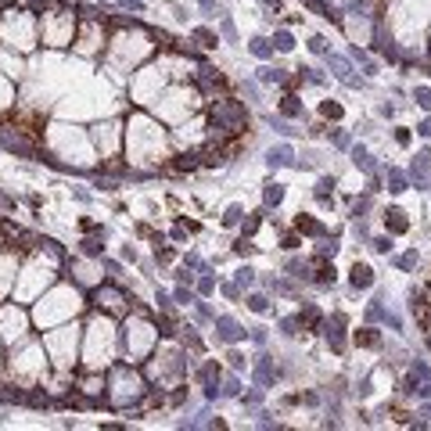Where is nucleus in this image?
Segmentation results:
<instances>
[{
    "mask_svg": "<svg viewBox=\"0 0 431 431\" xmlns=\"http://www.w3.org/2000/svg\"><path fill=\"white\" fill-rule=\"evenodd\" d=\"M212 123L223 130V133H238L245 123H248V111L241 101H233V97H219L212 104Z\"/></svg>",
    "mask_w": 431,
    "mask_h": 431,
    "instance_id": "1",
    "label": "nucleus"
},
{
    "mask_svg": "<svg viewBox=\"0 0 431 431\" xmlns=\"http://www.w3.org/2000/svg\"><path fill=\"white\" fill-rule=\"evenodd\" d=\"M0 147H4V151H11V154H22V159L36 154L32 140H25L22 133H11V126H0Z\"/></svg>",
    "mask_w": 431,
    "mask_h": 431,
    "instance_id": "2",
    "label": "nucleus"
},
{
    "mask_svg": "<svg viewBox=\"0 0 431 431\" xmlns=\"http://www.w3.org/2000/svg\"><path fill=\"white\" fill-rule=\"evenodd\" d=\"M324 334H327V341H331L334 352H345V317H341V312H334V317L324 324Z\"/></svg>",
    "mask_w": 431,
    "mask_h": 431,
    "instance_id": "3",
    "label": "nucleus"
},
{
    "mask_svg": "<svg viewBox=\"0 0 431 431\" xmlns=\"http://www.w3.org/2000/svg\"><path fill=\"white\" fill-rule=\"evenodd\" d=\"M212 324H216V338L219 341H241L245 338V327L233 320V317H216Z\"/></svg>",
    "mask_w": 431,
    "mask_h": 431,
    "instance_id": "4",
    "label": "nucleus"
},
{
    "mask_svg": "<svg viewBox=\"0 0 431 431\" xmlns=\"http://www.w3.org/2000/svg\"><path fill=\"white\" fill-rule=\"evenodd\" d=\"M348 281H352L356 291H367V288H374V269L367 262H356V266L348 269Z\"/></svg>",
    "mask_w": 431,
    "mask_h": 431,
    "instance_id": "5",
    "label": "nucleus"
},
{
    "mask_svg": "<svg viewBox=\"0 0 431 431\" xmlns=\"http://www.w3.org/2000/svg\"><path fill=\"white\" fill-rule=\"evenodd\" d=\"M327 65H331V72L338 75L341 83H348V87H360V80L352 75V65H348L345 58H338V54H327Z\"/></svg>",
    "mask_w": 431,
    "mask_h": 431,
    "instance_id": "6",
    "label": "nucleus"
},
{
    "mask_svg": "<svg viewBox=\"0 0 431 431\" xmlns=\"http://www.w3.org/2000/svg\"><path fill=\"white\" fill-rule=\"evenodd\" d=\"M291 159H295V151H291L288 144H277V147H269V151H266V166H269V169H281V166H295Z\"/></svg>",
    "mask_w": 431,
    "mask_h": 431,
    "instance_id": "7",
    "label": "nucleus"
},
{
    "mask_svg": "<svg viewBox=\"0 0 431 431\" xmlns=\"http://www.w3.org/2000/svg\"><path fill=\"white\" fill-rule=\"evenodd\" d=\"M255 381H259L262 388H269L273 381H277V367H273L269 356H255Z\"/></svg>",
    "mask_w": 431,
    "mask_h": 431,
    "instance_id": "8",
    "label": "nucleus"
},
{
    "mask_svg": "<svg viewBox=\"0 0 431 431\" xmlns=\"http://www.w3.org/2000/svg\"><path fill=\"white\" fill-rule=\"evenodd\" d=\"M281 202H284V183L269 180V183L262 187V205H266V209H277Z\"/></svg>",
    "mask_w": 431,
    "mask_h": 431,
    "instance_id": "9",
    "label": "nucleus"
},
{
    "mask_svg": "<svg viewBox=\"0 0 431 431\" xmlns=\"http://www.w3.org/2000/svg\"><path fill=\"white\" fill-rule=\"evenodd\" d=\"M384 226H388L391 233H406V230H410V219H406L403 209H388V212H384Z\"/></svg>",
    "mask_w": 431,
    "mask_h": 431,
    "instance_id": "10",
    "label": "nucleus"
},
{
    "mask_svg": "<svg viewBox=\"0 0 431 431\" xmlns=\"http://www.w3.org/2000/svg\"><path fill=\"white\" fill-rule=\"evenodd\" d=\"M295 230L305 233V238H324V223L312 219V216H298V219H295Z\"/></svg>",
    "mask_w": 431,
    "mask_h": 431,
    "instance_id": "11",
    "label": "nucleus"
},
{
    "mask_svg": "<svg viewBox=\"0 0 431 431\" xmlns=\"http://www.w3.org/2000/svg\"><path fill=\"white\" fill-rule=\"evenodd\" d=\"M298 324H302V327H309V331H320V327H324V317H320V309H317V305H305V309L298 312Z\"/></svg>",
    "mask_w": 431,
    "mask_h": 431,
    "instance_id": "12",
    "label": "nucleus"
},
{
    "mask_svg": "<svg viewBox=\"0 0 431 431\" xmlns=\"http://www.w3.org/2000/svg\"><path fill=\"white\" fill-rule=\"evenodd\" d=\"M248 51L255 54V58H273V51H277V47H273V40H266V36H252V44H248Z\"/></svg>",
    "mask_w": 431,
    "mask_h": 431,
    "instance_id": "13",
    "label": "nucleus"
},
{
    "mask_svg": "<svg viewBox=\"0 0 431 431\" xmlns=\"http://www.w3.org/2000/svg\"><path fill=\"white\" fill-rule=\"evenodd\" d=\"M352 162H356V169H363V173H374V169H377V166H374V154H370L367 147H360V144L352 147Z\"/></svg>",
    "mask_w": 431,
    "mask_h": 431,
    "instance_id": "14",
    "label": "nucleus"
},
{
    "mask_svg": "<svg viewBox=\"0 0 431 431\" xmlns=\"http://www.w3.org/2000/svg\"><path fill=\"white\" fill-rule=\"evenodd\" d=\"M356 345L360 348H381V334L374 327H363V331H356Z\"/></svg>",
    "mask_w": 431,
    "mask_h": 431,
    "instance_id": "15",
    "label": "nucleus"
},
{
    "mask_svg": "<svg viewBox=\"0 0 431 431\" xmlns=\"http://www.w3.org/2000/svg\"><path fill=\"white\" fill-rule=\"evenodd\" d=\"M281 115H284V119H302V101H298L295 94H288V97L281 101Z\"/></svg>",
    "mask_w": 431,
    "mask_h": 431,
    "instance_id": "16",
    "label": "nucleus"
},
{
    "mask_svg": "<svg viewBox=\"0 0 431 431\" xmlns=\"http://www.w3.org/2000/svg\"><path fill=\"white\" fill-rule=\"evenodd\" d=\"M334 187H338V180L334 176H320V183H317V190H312V194H317V202H331V194H334Z\"/></svg>",
    "mask_w": 431,
    "mask_h": 431,
    "instance_id": "17",
    "label": "nucleus"
},
{
    "mask_svg": "<svg viewBox=\"0 0 431 431\" xmlns=\"http://www.w3.org/2000/svg\"><path fill=\"white\" fill-rule=\"evenodd\" d=\"M80 252L90 255V259H104V245H101V238H83V241H80Z\"/></svg>",
    "mask_w": 431,
    "mask_h": 431,
    "instance_id": "18",
    "label": "nucleus"
},
{
    "mask_svg": "<svg viewBox=\"0 0 431 431\" xmlns=\"http://www.w3.org/2000/svg\"><path fill=\"white\" fill-rule=\"evenodd\" d=\"M334 277H338V273H334V266L320 262V269H317V277H312V284H317V288H331V284H334Z\"/></svg>",
    "mask_w": 431,
    "mask_h": 431,
    "instance_id": "19",
    "label": "nucleus"
},
{
    "mask_svg": "<svg viewBox=\"0 0 431 431\" xmlns=\"http://www.w3.org/2000/svg\"><path fill=\"white\" fill-rule=\"evenodd\" d=\"M194 40H198V44H202L205 51H212V47L219 44V36H216L212 29H205V25H198V29H194Z\"/></svg>",
    "mask_w": 431,
    "mask_h": 431,
    "instance_id": "20",
    "label": "nucleus"
},
{
    "mask_svg": "<svg viewBox=\"0 0 431 431\" xmlns=\"http://www.w3.org/2000/svg\"><path fill=\"white\" fill-rule=\"evenodd\" d=\"M406 187H410V180H406L399 169H388V190H391V194H403Z\"/></svg>",
    "mask_w": 431,
    "mask_h": 431,
    "instance_id": "21",
    "label": "nucleus"
},
{
    "mask_svg": "<svg viewBox=\"0 0 431 431\" xmlns=\"http://www.w3.org/2000/svg\"><path fill=\"white\" fill-rule=\"evenodd\" d=\"M259 83H288V75H284V68H259Z\"/></svg>",
    "mask_w": 431,
    "mask_h": 431,
    "instance_id": "22",
    "label": "nucleus"
},
{
    "mask_svg": "<svg viewBox=\"0 0 431 431\" xmlns=\"http://www.w3.org/2000/svg\"><path fill=\"white\" fill-rule=\"evenodd\" d=\"M273 47H277L281 54H288V51L295 47V40H291V32H284V29H277V32H273Z\"/></svg>",
    "mask_w": 431,
    "mask_h": 431,
    "instance_id": "23",
    "label": "nucleus"
},
{
    "mask_svg": "<svg viewBox=\"0 0 431 431\" xmlns=\"http://www.w3.org/2000/svg\"><path fill=\"white\" fill-rule=\"evenodd\" d=\"M241 219H245V209H241V205H230V209L223 212V226H238Z\"/></svg>",
    "mask_w": 431,
    "mask_h": 431,
    "instance_id": "24",
    "label": "nucleus"
},
{
    "mask_svg": "<svg viewBox=\"0 0 431 431\" xmlns=\"http://www.w3.org/2000/svg\"><path fill=\"white\" fill-rule=\"evenodd\" d=\"M198 159H202V154H180V159H176V162H173V166H176V169H180V173H183V169H187V173H190V169H198V166H202V162H198Z\"/></svg>",
    "mask_w": 431,
    "mask_h": 431,
    "instance_id": "25",
    "label": "nucleus"
},
{
    "mask_svg": "<svg viewBox=\"0 0 431 431\" xmlns=\"http://www.w3.org/2000/svg\"><path fill=\"white\" fill-rule=\"evenodd\" d=\"M25 403H29L32 410H44L51 399H47V391H25Z\"/></svg>",
    "mask_w": 431,
    "mask_h": 431,
    "instance_id": "26",
    "label": "nucleus"
},
{
    "mask_svg": "<svg viewBox=\"0 0 431 431\" xmlns=\"http://www.w3.org/2000/svg\"><path fill=\"white\" fill-rule=\"evenodd\" d=\"M248 309L252 312H269V298L266 295H248Z\"/></svg>",
    "mask_w": 431,
    "mask_h": 431,
    "instance_id": "27",
    "label": "nucleus"
},
{
    "mask_svg": "<svg viewBox=\"0 0 431 431\" xmlns=\"http://www.w3.org/2000/svg\"><path fill=\"white\" fill-rule=\"evenodd\" d=\"M384 317H388V312H384V305H381V298L367 305V320H370V324H377V320H384Z\"/></svg>",
    "mask_w": 431,
    "mask_h": 431,
    "instance_id": "28",
    "label": "nucleus"
},
{
    "mask_svg": "<svg viewBox=\"0 0 431 431\" xmlns=\"http://www.w3.org/2000/svg\"><path fill=\"white\" fill-rule=\"evenodd\" d=\"M320 115H324V119H341V104L338 101H324L320 104Z\"/></svg>",
    "mask_w": 431,
    "mask_h": 431,
    "instance_id": "29",
    "label": "nucleus"
},
{
    "mask_svg": "<svg viewBox=\"0 0 431 431\" xmlns=\"http://www.w3.org/2000/svg\"><path fill=\"white\" fill-rule=\"evenodd\" d=\"M0 399H4V403H25V391L11 384V388H4V391H0Z\"/></svg>",
    "mask_w": 431,
    "mask_h": 431,
    "instance_id": "30",
    "label": "nucleus"
},
{
    "mask_svg": "<svg viewBox=\"0 0 431 431\" xmlns=\"http://www.w3.org/2000/svg\"><path fill=\"white\" fill-rule=\"evenodd\" d=\"M238 284H241V288L255 284V269H252V266H241V269H238Z\"/></svg>",
    "mask_w": 431,
    "mask_h": 431,
    "instance_id": "31",
    "label": "nucleus"
},
{
    "mask_svg": "<svg viewBox=\"0 0 431 431\" xmlns=\"http://www.w3.org/2000/svg\"><path fill=\"white\" fill-rule=\"evenodd\" d=\"M370 248H374V252H381V255H388L396 245H391V238H374V241H370Z\"/></svg>",
    "mask_w": 431,
    "mask_h": 431,
    "instance_id": "32",
    "label": "nucleus"
},
{
    "mask_svg": "<svg viewBox=\"0 0 431 431\" xmlns=\"http://www.w3.org/2000/svg\"><path fill=\"white\" fill-rule=\"evenodd\" d=\"M281 331H284L288 338H295V334H298V317H284V320H281Z\"/></svg>",
    "mask_w": 431,
    "mask_h": 431,
    "instance_id": "33",
    "label": "nucleus"
},
{
    "mask_svg": "<svg viewBox=\"0 0 431 431\" xmlns=\"http://www.w3.org/2000/svg\"><path fill=\"white\" fill-rule=\"evenodd\" d=\"M413 101H417L420 108H431V90H427V87H417V90H413Z\"/></svg>",
    "mask_w": 431,
    "mask_h": 431,
    "instance_id": "34",
    "label": "nucleus"
},
{
    "mask_svg": "<svg viewBox=\"0 0 431 431\" xmlns=\"http://www.w3.org/2000/svg\"><path fill=\"white\" fill-rule=\"evenodd\" d=\"M219 391H223V396H241V384H238V377H226Z\"/></svg>",
    "mask_w": 431,
    "mask_h": 431,
    "instance_id": "35",
    "label": "nucleus"
},
{
    "mask_svg": "<svg viewBox=\"0 0 431 431\" xmlns=\"http://www.w3.org/2000/svg\"><path fill=\"white\" fill-rule=\"evenodd\" d=\"M269 123H273V130H277L281 137H295V133H298V130H295V126H288L284 119H269Z\"/></svg>",
    "mask_w": 431,
    "mask_h": 431,
    "instance_id": "36",
    "label": "nucleus"
},
{
    "mask_svg": "<svg viewBox=\"0 0 431 431\" xmlns=\"http://www.w3.org/2000/svg\"><path fill=\"white\" fill-rule=\"evenodd\" d=\"M309 51H312V54H331V51H327V40H324V36H312V40H309Z\"/></svg>",
    "mask_w": 431,
    "mask_h": 431,
    "instance_id": "37",
    "label": "nucleus"
},
{
    "mask_svg": "<svg viewBox=\"0 0 431 431\" xmlns=\"http://www.w3.org/2000/svg\"><path fill=\"white\" fill-rule=\"evenodd\" d=\"M396 266H399V269H413V266H417V252H406V255H399V259H396Z\"/></svg>",
    "mask_w": 431,
    "mask_h": 431,
    "instance_id": "38",
    "label": "nucleus"
},
{
    "mask_svg": "<svg viewBox=\"0 0 431 431\" xmlns=\"http://www.w3.org/2000/svg\"><path fill=\"white\" fill-rule=\"evenodd\" d=\"M262 216H266V212H255V216H248V219H245V233H255V230H259V223H262Z\"/></svg>",
    "mask_w": 431,
    "mask_h": 431,
    "instance_id": "39",
    "label": "nucleus"
},
{
    "mask_svg": "<svg viewBox=\"0 0 431 431\" xmlns=\"http://www.w3.org/2000/svg\"><path fill=\"white\" fill-rule=\"evenodd\" d=\"M97 302H104V305H119V295H115V291H97Z\"/></svg>",
    "mask_w": 431,
    "mask_h": 431,
    "instance_id": "40",
    "label": "nucleus"
},
{
    "mask_svg": "<svg viewBox=\"0 0 431 431\" xmlns=\"http://www.w3.org/2000/svg\"><path fill=\"white\" fill-rule=\"evenodd\" d=\"M212 291H216V281L212 277H202L198 281V295H212Z\"/></svg>",
    "mask_w": 431,
    "mask_h": 431,
    "instance_id": "41",
    "label": "nucleus"
},
{
    "mask_svg": "<svg viewBox=\"0 0 431 431\" xmlns=\"http://www.w3.org/2000/svg\"><path fill=\"white\" fill-rule=\"evenodd\" d=\"M176 302H183V305H194V295H190V288H176Z\"/></svg>",
    "mask_w": 431,
    "mask_h": 431,
    "instance_id": "42",
    "label": "nucleus"
},
{
    "mask_svg": "<svg viewBox=\"0 0 431 431\" xmlns=\"http://www.w3.org/2000/svg\"><path fill=\"white\" fill-rule=\"evenodd\" d=\"M183 345H190V348H202V341H198V334H194V327H187V334H183Z\"/></svg>",
    "mask_w": 431,
    "mask_h": 431,
    "instance_id": "43",
    "label": "nucleus"
},
{
    "mask_svg": "<svg viewBox=\"0 0 431 431\" xmlns=\"http://www.w3.org/2000/svg\"><path fill=\"white\" fill-rule=\"evenodd\" d=\"M226 360H230V367H233V370H245V356H241V352H230Z\"/></svg>",
    "mask_w": 431,
    "mask_h": 431,
    "instance_id": "44",
    "label": "nucleus"
},
{
    "mask_svg": "<svg viewBox=\"0 0 431 431\" xmlns=\"http://www.w3.org/2000/svg\"><path fill=\"white\" fill-rule=\"evenodd\" d=\"M223 36H226V40H238V29H233L230 18H223Z\"/></svg>",
    "mask_w": 431,
    "mask_h": 431,
    "instance_id": "45",
    "label": "nucleus"
},
{
    "mask_svg": "<svg viewBox=\"0 0 431 431\" xmlns=\"http://www.w3.org/2000/svg\"><path fill=\"white\" fill-rule=\"evenodd\" d=\"M252 248H255V245H248L245 238H241L238 245H233V252H238V255H252Z\"/></svg>",
    "mask_w": 431,
    "mask_h": 431,
    "instance_id": "46",
    "label": "nucleus"
},
{
    "mask_svg": "<svg viewBox=\"0 0 431 431\" xmlns=\"http://www.w3.org/2000/svg\"><path fill=\"white\" fill-rule=\"evenodd\" d=\"M252 341L255 345H266V327H252Z\"/></svg>",
    "mask_w": 431,
    "mask_h": 431,
    "instance_id": "47",
    "label": "nucleus"
},
{
    "mask_svg": "<svg viewBox=\"0 0 431 431\" xmlns=\"http://www.w3.org/2000/svg\"><path fill=\"white\" fill-rule=\"evenodd\" d=\"M223 295H226V298H241V288H238V284H223Z\"/></svg>",
    "mask_w": 431,
    "mask_h": 431,
    "instance_id": "48",
    "label": "nucleus"
},
{
    "mask_svg": "<svg viewBox=\"0 0 431 431\" xmlns=\"http://www.w3.org/2000/svg\"><path fill=\"white\" fill-rule=\"evenodd\" d=\"M154 302H159V309H162V312H166V309H169V305H173V298H169V295H166V291H159V298H154Z\"/></svg>",
    "mask_w": 431,
    "mask_h": 431,
    "instance_id": "49",
    "label": "nucleus"
},
{
    "mask_svg": "<svg viewBox=\"0 0 431 431\" xmlns=\"http://www.w3.org/2000/svg\"><path fill=\"white\" fill-rule=\"evenodd\" d=\"M331 140H334V144H338V147H348V137H345V133H341V130H334V133H331Z\"/></svg>",
    "mask_w": 431,
    "mask_h": 431,
    "instance_id": "50",
    "label": "nucleus"
},
{
    "mask_svg": "<svg viewBox=\"0 0 431 431\" xmlns=\"http://www.w3.org/2000/svg\"><path fill=\"white\" fill-rule=\"evenodd\" d=\"M159 324H162V334H173V327H176L173 317H159Z\"/></svg>",
    "mask_w": 431,
    "mask_h": 431,
    "instance_id": "51",
    "label": "nucleus"
},
{
    "mask_svg": "<svg viewBox=\"0 0 431 431\" xmlns=\"http://www.w3.org/2000/svg\"><path fill=\"white\" fill-rule=\"evenodd\" d=\"M302 403H305V406H317V403H320V396H317V391H305Z\"/></svg>",
    "mask_w": 431,
    "mask_h": 431,
    "instance_id": "52",
    "label": "nucleus"
},
{
    "mask_svg": "<svg viewBox=\"0 0 431 431\" xmlns=\"http://www.w3.org/2000/svg\"><path fill=\"white\" fill-rule=\"evenodd\" d=\"M198 4H202V11H205V15H212V11H219V8H216V0H198Z\"/></svg>",
    "mask_w": 431,
    "mask_h": 431,
    "instance_id": "53",
    "label": "nucleus"
},
{
    "mask_svg": "<svg viewBox=\"0 0 431 431\" xmlns=\"http://www.w3.org/2000/svg\"><path fill=\"white\" fill-rule=\"evenodd\" d=\"M396 144H410V130H396Z\"/></svg>",
    "mask_w": 431,
    "mask_h": 431,
    "instance_id": "54",
    "label": "nucleus"
},
{
    "mask_svg": "<svg viewBox=\"0 0 431 431\" xmlns=\"http://www.w3.org/2000/svg\"><path fill=\"white\" fill-rule=\"evenodd\" d=\"M417 133H420V137H431V119H424V123L417 126Z\"/></svg>",
    "mask_w": 431,
    "mask_h": 431,
    "instance_id": "55",
    "label": "nucleus"
},
{
    "mask_svg": "<svg viewBox=\"0 0 431 431\" xmlns=\"http://www.w3.org/2000/svg\"><path fill=\"white\" fill-rule=\"evenodd\" d=\"M119 4H123V8H133V11H140V8H144V0H119Z\"/></svg>",
    "mask_w": 431,
    "mask_h": 431,
    "instance_id": "56",
    "label": "nucleus"
},
{
    "mask_svg": "<svg viewBox=\"0 0 431 431\" xmlns=\"http://www.w3.org/2000/svg\"><path fill=\"white\" fill-rule=\"evenodd\" d=\"M104 269L111 273V277H119V262H111V259H104Z\"/></svg>",
    "mask_w": 431,
    "mask_h": 431,
    "instance_id": "57",
    "label": "nucleus"
},
{
    "mask_svg": "<svg viewBox=\"0 0 431 431\" xmlns=\"http://www.w3.org/2000/svg\"><path fill=\"white\" fill-rule=\"evenodd\" d=\"M284 248L291 252V248H298V238H295V233H288V238H284Z\"/></svg>",
    "mask_w": 431,
    "mask_h": 431,
    "instance_id": "58",
    "label": "nucleus"
},
{
    "mask_svg": "<svg viewBox=\"0 0 431 431\" xmlns=\"http://www.w3.org/2000/svg\"><path fill=\"white\" fill-rule=\"evenodd\" d=\"M262 4H266L269 11H281V0H262Z\"/></svg>",
    "mask_w": 431,
    "mask_h": 431,
    "instance_id": "59",
    "label": "nucleus"
}]
</instances>
